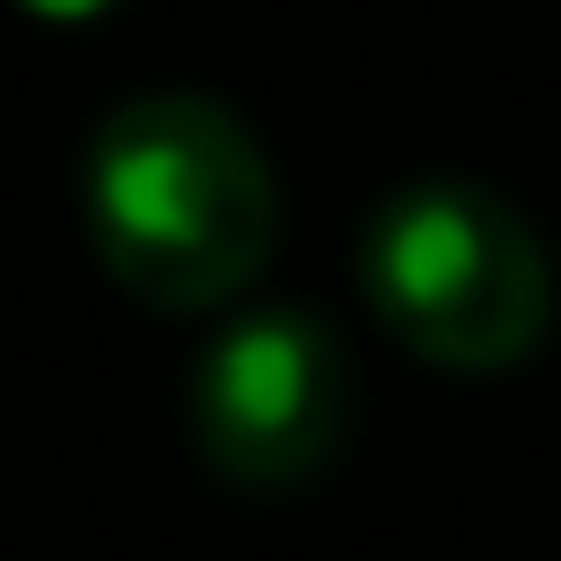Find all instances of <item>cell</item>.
I'll list each match as a JSON object with an SVG mask.
<instances>
[{
    "label": "cell",
    "mask_w": 561,
    "mask_h": 561,
    "mask_svg": "<svg viewBox=\"0 0 561 561\" xmlns=\"http://www.w3.org/2000/svg\"><path fill=\"white\" fill-rule=\"evenodd\" d=\"M79 210L114 289L158 316L237 307L263 280L280 228V193L254 131L184 88H149L96 123Z\"/></svg>",
    "instance_id": "obj_1"
},
{
    "label": "cell",
    "mask_w": 561,
    "mask_h": 561,
    "mask_svg": "<svg viewBox=\"0 0 561 561\" xmlns=\"http://www.w3.org/2000/svg\"><path fill=\"white\" fill-rule=\"evenodd\" d=\"M359 289L377 324L456 377H500L552 333V254L491 184H403L359 228Z\"/></svg>",
    "instance_id": "obj_2"
},
{
    "label": "cell",
    "mask_w": 561,
    "mask_h": 561,
    "mask_svg": "<svg viewBox=\"0 0 561 561\" xmlns=\"http://www.w3.org/2000/svg\"><path fill=\"white\" fill-rule=\"evenodd\" d=\"M351 412V368L333 324L307 307H245L228 316L184 368V438L228 491H289L307 482Z\"/></svg>",
    "instance_id": "obj_3"
},
{
    "label": "cell",
    "mask_w": 561,
    "mask_h": 561,
    "mask_svg": "<svg viewBox=\"0 0 561 561\" xmlns=\"http://www.w3.org/2000/svg\"><path fill=\"white\" fill-rule=\"evenodd\" d=\"M9 9H26V18H44V26H88V18H105V9H123V0H9Z\"/></svg>",
    "instance_id": "obj_4"
}]
</instances>
